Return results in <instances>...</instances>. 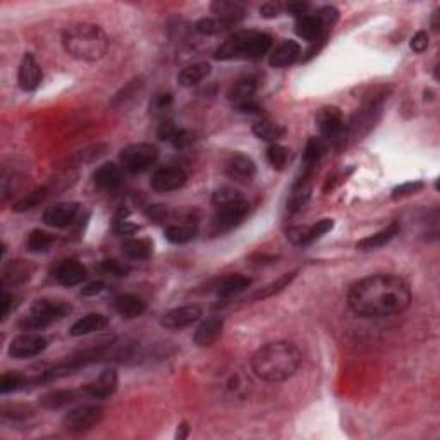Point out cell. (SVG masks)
Here are the masks:
<instances>
[{
    "label": "cell",
    "mask_w": 440,
    "mask_h": 440,
    "mask_svg": "<svg viewBox=\"0 0 440 440\" xmlns=\"http://www.w3.org/2000/svg\"><path fill=\"white\" fill-rule=\"evenodd\" d=\"M272 47V38L261 31H239L215 50L217 61H257Z\"/></svg>",
    "instance_id": "4"
},
{
    "label": "cell",
    "mask_w": 440,
    "mask_h": 440,
    "mask_svg": "<svg viewBox=\"0 0 440 440\" xmlns=\"http://www.w3.org/2000/svg\"><path fill=\"white\" fill-rule=\"evenodd\" d=\"M210 73H212V66L208 62H196V64L184 68L179 73V76H177V81H179L181 86L191 88L202 83L203 79H206L210 76Z\"/></svg>",
    "instance_id": "30"
},
{
    "label": "cell",
    "mask_w": 440,
    "mask_h": 440,
    "mask_svg": "<svg viewBox=\"0 0 440 440\" xmlns=\"http://www.w3.org/2000/svg\"><path fill=\"white\" fill-rule=\"evenodd\" d=\"M52 193L50 186H42V188H36L35 191H31V193H28L24 196V198L17 199L16 203H14L13 210L16 213H24L28 212V210H33L35 206H38L40 203L45 202L47 198H49V195Z\"/></svg>",
    "instance_id": "36"
},
{
    "label": "cell",
    "mask_w": 440,
    "mask_h": 440,
    "mask_svg": "<svg viewBox=\"0 0 440 440\" xmlns=\"http://www.w3.org/2000/svg\"><path fill=\"white\" fill-rule=\"evenodd\" d=\"M103 408L97 404H83L68 411L62 418V427L71 434H84L102 421Z\"/></svg>",
    "instance_id": "8"
},
{
    "label": "cell",
    "mask_w": 440,
    "mask_h": 440,
    "mask_svg": "<svg viewBox=\"0 0 440 440\" xmlns=\"http://www.w3.org/2000/svg\"><path fill=\"white\" fill-rule=\"evenodd\" d=\"M253 135L257 136L258 139H261V142H267L270 145H273V143H277L279 139H282L284 136H286V128L273 123V121L261 119L253 124Z\"/></svg>",
    "instance_id": "31"
},
{
    "label": "cell",
    "mask_w": 440,
    "mask_h": 440,
    "mask_svg": "<svg viewBox=\"0 0 440 440\" xmlns=\"http://www.w3.org/2000/svg\"><path fill=\"white\" fill-rule=\"evenodd\" d=\"M143 83L142 81H131V83L128 84V86L124 88L123 91H121L119 95L116 97V102L114 103H119V102H128V100H131L132 97H136V93H138V90H142Z\"/></svg>",
    "instance_id": "51"
},
{
    "label": "cell",
    "mask_w": 440,
    "mask_h": 440,
    "mask_svg": "<svg viewBox=\"0 0 440 440\" xmlns=\"http://www.w3.org/2000/svg\"><path fill=\"white\" fill-rule=\"evenodd\" d=\"M52 243H54V236L47 231H42V229H33L28 234V239H26V248L31 253H43V251L49 250Z\"/></svg>",
    "instance_id": "38"
},
{
    "label": "cell",
    "mask_w": 440,
    "mask_h": 440,
    "mask_svg": "<svg viewBox=\"0 0 440 440\" xmlns=\"http://www.w3.org/2000/svg\"><path fill=\"white\" fill-rule=\"evenodd\" d=\"M284 10L289 14H293L296 17H301L306 16L310 10V3L308 2H289V3H284Z\"/></svg>",
    "instance_id": "54"
},
{
    "label": "cell",
    "mask_w": 440,
    "mask_h": 440,
    "mask_svg": "<svg viewBox=\"0 0 440 440\" xmlns=\"http://www.w3.org/2000/svg\"><path fill=\"white\" fill-rule=\"evenodd\" d=\"M328 150V143L324 138H310L306 143L305 151H303V171L301 177L298 179L296 184H308L310 177L315 172L317 165L320 164L321 157L325 155V151Z\"/></svg>",
    "instance_id": "13"
},
{
    "label": "cell",
    "mask_w": 440,
    "mask_h": 440,
    "mask_svg": "<svg viewBox=\"0 0 440 440\" xmlns=\"http://www.w3.org/2000/svg\"><path fill=\"white\" fill-rule=\"evenodd\" d=\"M188 174L184 169L169 165V167H160L151 174L150 184L157 193H171V191L181 190L186 184Z\"/></svg>",
    "instance_id": "11"
},
{
    "label": "cell",
    "mask_w": 440,
    "mask_h": 440,
    "mask_svg": "<svg viewBox=\"0 0 440 440\" xmlns=\"http://www.w3.org/2000/svg\"><path fill=\"white\" fill-rule=\"evenodd\" d=\"M188 434H190V427H188V423H181L179 428H177L176 439H179V440L186 439Z\"/></svg>",
    "instance_id": "59"
},
{
    "label": "cell",
    "mask_w": 440,
    "mask_h": 440,
    "mask_svg": "<svg viewBox=\"0 0 440 440\" xmlns=\"http://www.w3.org/2000/svg\"><path fill=\"white\" fill-rule=\"evenodd\" d=\"M148 215H150L153 220H160V219H164V217H165V208H164V206H160V205L151 206V208L148 210Z\"/></svg>",
    "instance_id": "58"
},
{
    "label": "cell",
    "mask_w": 440,
    "mask_h": 440,
    "mask_svg": "<svg viewBox=\"0 0 440 440\" xmlns=\"http://www.w3.org/2000/svg\"><path fill=\"white\" fill-rule=\"evenodd\" d=\"M158 148L151 143H135L126 146L119 155L123 167L131 174L145 172L157 162Z\"/></svg>",
    "instance_id": "7"
},
{
    "label": "cell",
    "mask_w": 440,
    "mask_h": 440,
    "mask_svg": "<svg viewBox=\"0 0 440 440\" xmlns=\"http://www.w3.org/2000/svg\"><path fill=\"white\" fill-rule=\"evenodd\" d=\"M423 188H425V184L421 183V181H409V183H404V184H401V186L394 188V191H392V199H401V198H406V196L416 195V193H420Z\"/></svg>",
    "instance_id": "45"
},
{
    "label": "cell",
    "mask_w": 440,
    "mask_h": 440,
    "mask_svg": "<svg viewBox=\"0 0 440 440\" xmlns=\"http://www.w3.org/2000/svg\"><path fill=\"white\" fill-rule=\"evenodd\" d=\"M399 225L395 224H390L389 227L382 229V231L375 232V234L368 236V238H363L360 239V241L356 243V248L360 251H372V250H379V248L389 245V243L392 241V239L395 238V236L399 234Z\"/></svg>",
    "instance_id": "29"
},
{
    "label": "cell",
    "mask_w": 440,
    "mask_h": 440,
    "mask_svg": "<svg viewBox=\"0 0 440 440\" xmlns=\"http://www.w3.org/2000/svg\"><path fill=\"white\" fill-rule=\"evenodd\" d=\"M79 394L83 392L77 390H54L45 394L43 397H40V404L45 409H61L64 406L71 404V402L79 399Z\"/></svg>",
    "instance_id": "33"
},
{
    "label": "cell",
    "mask_w": 440,
    "mask_h": 440,
    "mask_svg": "<svg viewBox=\"0 0 440 440\" xmlns=\"http://www.w3.org/2000/svg\"><path fill=\"white\" fill-rule=\"evenodd\" d=\"M317 126L321 138H324L328 145L339 146L346 142L347 128L346 123H344L342 112L337 107H321L317 112Z\"/></svg>",
    "instance_id": "6"
},
{
    "label": "cell",
    "mask_w": 440,
    "mask_h": 440,
    "mask_svg": "<svg viewBox=\"0 0 440 440\" xmlns=\"http://www.w3.org/2000/svg\"><path fill=\"white\" fill-rule=\"evenodd\" d=\"M49 346V341L42 334L36 332H28V334L17 335L9 344V356L14 360H28L42 354Z\"/></svg>",
    "instance_id": "10"
},
{
    "label": "cell",
    "mask_w": 440,
    "mask_h": 440,
    "mask_svg": "<svg viewBox=\"0 0 440 440\" xmlns=\"http://www.w3.org/2000/svg\"><path fill=\"white\" fill-rule=\"evenodd\" d=\"M289 150L286 146L279 145V143H273L267 148V160L275 171H284L286 165L289 164Z\"/></svg>",
    "instance_id": "40"
},
{
    "label": "cell",
    "mask_w": 440,
    "mask_h": 440,
    "mask_svg": "<svg viewBox=\"0 0 440 440\" xmlns=\"http://www.w3.org/2000/svg\"><path fill=\"white\" fill-rule=\"evenodd\" d=\"M303 354L293 342L275 341L261 346L251 358V368L260 380L279 384L291 379L301 365Z\"/></svg>",
    "instance_id": "2"
},
{
    "label": "cell",
    "mask_w": 440,
    "mask_h": 440,
    "mask_svg": "<svg viewBox=\"0 0 440 440\" xmlns=\"http://www.w3.org/2000/svg\"><path fill=\"white\" fill-rule=\"evenodd\" d=\"M88 277V270L83 264L76 260H66L59 265L55 270V280H57L61 286L66 287H74L77 284L83 282Z\"/></svg>",
    "instance_id": "20"
},
{
    "label": "cell",
    "mask_w": 440,
    "mask_h": 440,
    "mask_svg": "<svg viewBox=\"0 0 440 440\" xmlns=\"http://www.w3.org/2000/svg\"><path fill=\"white\" fill-rule=\"evenodd\" d=\"M123 253L131 260H148L153 253V245L146 238H131L124 241Z\"/></svg>",
    "instance_id": "32"
},
{
    "label": "cell",
    "mask_w": 440,
    "mask_h": 440,
    "mask_svg": "<svg viewBox=\"0 0 440 440\" xmlns=\"http://www.w3.org/2000/svg\"><path fill=\"white\" fill-rule=\"evenodd\" d=\"M411 49L416 52V54H421L428 49V33L420 29V31L415 33V36L411 38Z\"/></svg>",
    "instance_id": "53"
},
{
    "label": "cell",
    "mask_w": 440,
    "mask_h": 440,
    "mask_svg": "<svg viewBox=\"0 0 440 440\" xmlns=\"http://www.w3.org/2000/svg\"><path fill=\"white\" fill-rule=\"evenodd\" d=\"M100 268H102L105 273H110V275H114V277H126L129 273V268L121 264V261L114 260V258H110V260H103L102 265H100Z\"/></svg>",
    "instance_id": "48"
},
{
    "label": "cell",
    "mask_w": 440,
    "mask_h": 440,
    "mask_svg": "<svg viewBox=\"0 0 440 440\" xmlns=\"http://www.w3.org/2000/svg\"><path fill=\"white\" fill-rule=\"evenodd\" d=\"M243 198L241 193L239 191H236L234 188H220V190H217L215 193H213V205L215 206H220V205H225V203H231L234 202V199H239Z\"/></svg>",
    "instance_id": "47"
},
{
    "label": "cell",
    "mask_w": 440,
    "mask_h": 440,
    "mask_svg": "<svg viewBox=\"0 0 440 440\" xmlns=\"http://www.w3.org/2000/svg\"><path fill=\"white\" fill-rule=\"evenodd\" d=\"M317 17L321 21V24L325 26V29H331L335 24L339 17V10L335 7H324L317 13Z\"/></svg>",
    "instance_id": "49"
},
{
    "label": "cell",
    "mask_w": 440,
    "mask_h": 440,
    "mask_svg": "<svg viewBox=\"0 0 440 440\" xmlns=\"http://www.w3.org/2000/svg\"><path fill=\"white\" fill-rule=\"evenodd\" d=\"M69 313H71L69 303L55 301V299H38L21 318L20 327L23 331H43L49 325L68 317Z\"/></svg>",
    "instance_id": "5"
},
{
    "label": "cell",
    "mask_w": 440,
    "mask_h": 440,
    "mask_svg": "<svg viewBox=\"0 0 440 440\" xmlns=\"http://www.w3.org/2000/svg\"><path fill=\"white\" fill-rule=\"evenodd\" d=\"M157 135L162 142L171 143L174 148H179V150L188 148L191 143H193V136H191L186 129L179 128V126L174 124L172 121H169V119H165L164 123L160 124Z\"/></svg>",
    "instance_id": "23"
},
{
    "label": "cell",
    "mask_w": 440,
    "mask_h": 440,
    "mask_svg": "<svg viewBox=\"0 0 440 440\" xmlns=\"http://www.w3.org/2000/svg\"><path fill=\"white\" fill-rule=\"evenodd\" d=\"M310 196H312V188L308 184H294L293 195H291L289 202H287V212H299L308 203Z\"/></svg>",
    "instance_id": "41"
},
{
    "label": "cell",
    "mask_w": 440,
    "mask_h": 440,
    "mask_svg": "<svg viewBox=\"0 0 440 440\" xmlns=\"http://www.w3.org/2000/svg\"><path fill=\"white\" fill-rule=\"evenodd\" d=\"M210 9L213 14H217L215 17H219L229 26L238 24L246 16V7L241 2H236V0H215L210 6Z\"/></svg>",
    "instance_id": "21"
},
{
    "label": "cell",
    "mask_w": 440,
    "mask_h": 440,
    "mask_svg": "<svg viewBox=\"0 0 440 440\" xmlns=\"http://www.w3.org/2000/svg\"><path fill=\"white\" fill-rule=\"evenodd\" d=\"M109 325V318L102 313H90V315L79 318L74 321L73 327L69 328V334L73 337H83V335H90L93 332H100Z\"/></svg>",
    "instance_id": "28"
},
{
    "label": "cell",
    "mask_w": 440,
    "mask_h": 440,
    "mask_svg": "<svg viewBox=\"0 0 440 440\" xmlns=\"http://www.w3.org/2000/svg\"><path fill=\"white\" fill-rule=\"evenodd\" d=\"M296 275H298V270H294V272H289V273H284V275H280L277 280H273V282H270L265 287H261L260 291H257L251 299H253V301H260V299H267V298H272V296L282 293L286 287L291 286V282L296 279Z\"/></svg>",
    "instance_id": "35"
},
{
    "label": "cell",
    "mask_w": 440,
    "mask_h": 440,
    "mask_svg": "<svg viewBox=\"0 0 440 440\" xmlns=\"http://www.w3.org/2000/svg\"><path fill=\"white\" fill-rule=\"evenodd\" d=\"M332 229H334V220L332 219H321L318 220L317 224L305 227V236H303L301 246H308L312 245V243L318 241V239L324 238L325 234H328Z\"/></svg>",
    "instance_id": "39"
},
{
    "label": "cell",
    "mask_w": 440,
    "mask_h": 440,
    "mask_svg": "<svg viewBox=\"0 0 440 440\" xmlns=\"http://www.w3.org/2000/svg\"><path fill=\"white\" fill-rule=\"evenodd\" d=\"M172 93H158L153 97V102H151V110L155 112H164L169 107L172 105Z\"/></svg>",
    "instance_id": "52"
},
{
    "label": "cell",
    "mask_w": 440,
    "mask_h": 440,
    "mask_svg": "<svg viewBox=\"0 0 440 440\" xmlns=\"http://www.w3.org/2000/svg\"><path fill=\"white\" fill-rule=\"evenodd\" d=\"M238 109V112H243V114H251V116H260L261 112H264V107L260 105V103L257 102V98L255 100H250V102L243 103V105L236 107Z\"/></svg>",
    "instance_id": "55"
},
{
    "label": "cell",
    "mask_w": 440,
    "mask_h": 440,
    "mask_svg": "<svg viewBox=\"0 0 440 440\" xmlns=\"http://www.w3.org/2000/svg\"><path fill=\"white\" fill-rule=\"evenodd\" d=\"M79 208V203L74 202L55 203V205H52L50 208L45 210V213H43V222H45L47 225H50V227L66 229L76 220Z\"/></svg>",
    "instance_id": "14"
},
{
    "label": "cell",
    "mask_w": 440,
    "mask_h": 440,
    "mask_svg": "<svg viewBox=\"0 0 440 440\" xmlns=\"http://www.w3.org/2000/svg\"><path fill=\"white\" fill-rule=\"evenodd\" d=\"M203 315V310L198 305H186L174 308L162 317L160 325L167 331H183L191 327Z\"/></svg>",
    "instance_id": "12"
},
{
    "label": "cell",
    "mask_w": 440,
    "mask_h": 440,
    "mask_svg": "<svg viewBox=\"0 0 440 440\" xmlns=\"http://www.w3.org/2000/svg\"><path fill=\"white\" fill-rule=\"evenodd\" d=\"M62 45L76 61L97 62L109 50V38L97 24L74 23L62 33Z\"/></svg>",
    "instance_id": "3"
},
{
    "label": "cell",
    "mask_w": 440,
    "mask_h": 440,
    "mask_svg": "<svg viewBox=\"0 0 440 440\" xmlns=\"http://www.w3.org/2000/svg\"><path fill=\"white\" fill-rule=\"evenodd\" d=\"M250 212V203L245 198L234 199L231 203L217 206L215 217H213V231L227 232L238 227Z\"/></svg>",
    "instance_id": "9"
},
{
    "label": "cell",
    "mask_w": 440,
    "mask_h": 440,
    "mask_svg": "<svg viewBox=\"0 0 440 440\" xmlns=\"http://www.w3.org/2000/svg\"><path fill=\"white\" fill-rule=\"evenodd\" d=\"M114 308L123 318H138L146 312V303L136 294H119L114 299Z\"/></svg>",
    "instance_id": "27"
},
{
    "label": "cell",
    "mask_w": 440,
    "mask_h": 440,
    "mask_svg": "<svg viewBox=\"0 0 440 440\" xmlns=\"http://www.w3.org/2000/svg\"><path fill=\"white\" fill-rule=\"evenodd\" d=\"M251 282H253V280H251L250 277L241 275V273L229 275L219 284V287H217V294H219L220 298H231V296L239 294L245 289H248V287L251 286Z\"/></svg>",
    "instance_id": "34"
},
{
    "label": "cell",
    "mask_w": 440,
    "mask_h": 440,
    "mask_svg": "<svg viewBox=\"0 0 440 440\" xmlns=\"http://www.w3.org/2000/svg\"><path fill=\"white\" fill-rule=\"evenodd\" d=\"M42 68L31 54H26L17 71V83L23 91H35L42 83Z\"/></svg>",
    "instance_id": "17"
},
{
    "label": "cell",
    "mask_w": 440,
    "mask_h": 440,
    "mask_svg": "<svg viewBox=\"0 0 440 440\" xmlns=\"http://www.w3.org/2000/svg\"><path fill=\"white\" fill-rule=\"evenodd\" d=\"M327 31L328 29H325V26L318 20L317 14H313V16L306 14V16L298 17V21H296V33H298L299 38L306 40V42H324Z\"/></svg>",
    "instance_id": "19"
},
{
    "label": "cell",
    "mask_w": 440,
    "mask_h": 440,
    "mask_svg": "<svg viewBox=\"0 0 440 440\" xmlns=\"http://www.w3.org/2000/svg\"><path fill=\"white\" fill-rule=\"evenodd\" d=\"M26 384V380L17 373H3L0 379V392L2 394H9V392L20 390Z\"/></svg>",
    "instance_id": "44"
},
{
    "label": "cell",
    "mask_w": 440,
    "mask_h": 440,
    "mask_svg": "<svg viewBox=\"0 0 440 440\" xmlns=\"http://www.w3.org/2000/svg\"><path fill=\"white\" fill-rule=\"evenodd\" d=\"M232 26H229L227 23H224V21L219 20V17H203V20H199L198 23L195 24V29L196 33H199V35H219V33H224L227 31V29H231Z\"/></svg>",
    "instance_id": "43"
},
{
    "label": "cell",
    "mask_w": 440,
    "mask_h": 440,
    "mask_svg": "<svg viewBox=\"0 0 440 440\" xmlns=\"http://www.w3.org/2000/svg\"><path fill=\"white\" fill-rule=\"evenodd\" d=\"M35 272V265H31L29 261L24 260H16L10 261L2 272V286H17V284H23L26 280H29V277Z\"/></svg>",
    "instance_id": "26"
},
{
    "label": "cell",
    "mask_w": 440,
    "mask_h": 440,
    "mask_svg": "<svg viewBox=\"0 0 440 440\" xmlns=\"http://www.w3.org/2000/svg\"><path fill=\"white\" fill-rule=\"evenodd\" d=\"M107 151V145H102V143H98V145H91V146H86L83 148V150L76 151V153L73 155L71 158H69V162L74 165H81V164H90V162L97 160V158L102 157V155H105Z\"/></svg>",
    "instance_id": "42"
},
{
    "label": "cell",
    "mask_w": 440,
    "mask_h": 440,
    "mask_svg": "<svg viewBox=\"0 0 440 440\" xmlns=\"http://www.w3.org/2000/svg\"><path fill=\"white\" fill-rule=\"evenodd\" d=\"M103 289H105V284H103L102 280H97V282H91V284H88V286H84L83 289H81V296L90 298V296L100 294Z\"/></svg>",
    "instance_id": "56"
},
{
    "label": "cell",
    "mask_w": 440,
    "mask_h": 440,
    "mask_svg": "<svg viewBox=\"0 0 440 440\" xmlns=\"http://www.w3.org/2000/svg\"><path fill=\"white\" fill-rule=\"evenodd\" d=\"M224 331V318L222 317H210L203 320L195 331L193 341L196 346L208 347L222 335Z\"/></svg>",
    "instance_id": "18"
},
{
    "label": "cell",
    "mask_w": 440,
    "mask_h": 440,
    "mask_svg": "<svg viewBox=\"0 0 440 440\" xmlns=\"http://www.w3.org/2000/svg\"><path fill=\"white\" fill-rule=\"evenodd\" d=\"M117 386H119L117 372L114 368H107L100 373L93 382L86 384L81 392H83V395H88L91 399H109L117 390Z\"/></svg>",
    "instance_id": "15"
},
{
    "label": "cell",
    "mask_w": 440,
    "mask_h": 440,
    "mask_svg": "<svg viewBox=\"0 0 440 440\" xmlns=\"http://www.w3.org/2000/svg\"><path fill=\"white\" fill-rule=\"evenodd\" d=\"M198 234L195 225L179 224V225H169L165 229V239L172 245H186V243L193 241Z\"/></svg>",
    "instance_id": "37"
},
{
    "label": "cell",
    "mask_w": 440,
    "mask_h": 440,
    "mask_svg": "<svg viewBox=\"0 0 440 440\" xmlns=\"http://www.w3.org/2000/svg\"><path fill=\"white\" fill-rule=\"evenodd\" d=\"M411 303V289L401 277L375 273L358 280L347 293V305L363 318H384L402 313Z\"/></svg>",
    "instance_id": "1"
},
{
    "label": "cell",
    "mask_w": 440,
    "mask_h": 440,
    "mask_svg": "<svg viewBox=\"0 0 440 440\" xmlns=\"http://www.w3.org/2000/svg\"><path fill=\"white\" fill-rule=\"evenodd\" d=\"M33 415V409L29 406L24 404H10L3 406L2 408V416L3 418H13V420H26Z\"/></svg>",
    "instance_id": "46"
},
{
    "label": "cell",
    "mask_w": 440,
    "mask_h": 440,
    "mask_svg": "<svg viewBox=\"0 0 440 440\" xmlns=\"http://www.w3.org/2000/svg\"><path fill=\"white\" fill-rule=\"evenodd\" d=\"M224 172L231 179L239 181V183H250L257 174V165L245 153H234L227 158L224 165Z\"/></svg>",
    "instance_id": "16"
},
{
    "label": "cell",
    "mask_w": 440,
    "mask_h": 440,
    "mask_svg": "<svg viewBox=\"0 0 440 440\" xmlns=\"http://www.w3.org/2000/svg\"><path fill=\"white\" fill-rule=\"evenodd\" d=\"M284 13V3L280 2H265L260 7V14L265 20H273V17L280 16Z\"/></svg>",
    "instance_id": "50"
},
{
    "label": "cell",
    "mask_w": 440,
    "mask_h": 440,
    "mask_svg": "<svg viewBox=\"0 0 440 440\" xmlns=\"http://www.w3.org/2000/svg\"><path fill=\"white\" fill-rule=\"evenodd\" d=\"M301 55V47L299 43L293 42V40H286V42L280 43L275 50L270 54L268 64L275 69H284L293 66L296 61Z\"/></svg>",
    "instance_id": "22"
},
{
    "label": "cell",
    "mask_w": 440,
    "mask_h": 440,
    "mask_svg": "<svg viewBox=\"0 0 440 440\" xmlns=\"http://www.w3.org/2000/svg\"><path fill=\"white\" fill-rule=\"evenodd\" d=\"M14 303H16V298H14V296H10L9 293H7V291H3L2 303H0V305H2V320H6V318L9 317Z\"/></svg>",
    "instance_id": "57"
},
{
    "label": "cell",
    "mask_w": 440,
    "mask_h": 440,
    "mask_svg": "<svg viewBox=\"0 0 440 440\" xmlns=\"http://www.w3.org/2000/svg\"><path fill=\"white\" fill-rule=\"evenodd\" d=\"M257 90H258V81L255 79V77H251V76L241 77V79H238L231 88H229L227 100L234 107H239V105H243V103L250 102V100H255Z\"/></svg>",
    "instance_id": "24"
},
{
    "label": "cell",
    "mask_w": 440,
    "mask_h": 440,
    "mask_svg": "<svg viewBox=\"0 0 440 440\" xmlns=\"http://www.w3.org/2000/svg\"><path fill=\"white\" fill-rule=\"evenodd\" d=\"M93 183L100 190L114 191L123 184V169L116 164H103L95 171Z\"/></svg>",
    "instance_id": "25"
}]
</instances>
